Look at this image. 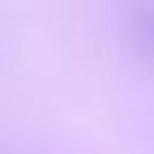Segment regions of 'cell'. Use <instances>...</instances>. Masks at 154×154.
Returning <instances> with one entry per match:
<instances>
[{
    "instance_id": "6da1fadb",
    "label": "cell",
    "mask_w": 154,
    "mask_h": 154,
    "mask_svg": "<svg viewBox=\"0 0 154 154\" xmlns=\"http://www.w3.org/2000/svg\"><path fill=\"white\" fill-rule=\"evenodd\" d=\"M132 34L140 53L154 65V5H144L132 17Z\"/></svg>"
}]
</instances>
